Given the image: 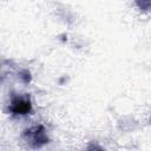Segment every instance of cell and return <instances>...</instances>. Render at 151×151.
Instances as JSON below:
<instances>
[{
	"mask_svg": "<svg viewBox=\"0 0 151 151\" xmlns=\"http://www.w3.org/2000/svg\"><path fill=\"white\" fill-rule=\"evenodd\" d=\"M25 138L32 147H40L48 142V138L45 133V129L41 125L28 129L25 132Z\"/></svg>",
	"mask_w": 151,
	"mask_h": 151,
	"instance_id": "1",
	"label": "cell"
},
{
	"mask_svg": "<svg viewBox=\"0 0 151 151\" xmlns=\"http://www.w3.org/2000/svg\"><path fill=\"white\" fill-rule=\"evenodd\" d=\"M9 110L14 114H27L32 110V105L28 98L26 97H14L11 101Z\"/></svg>",
	"mask_w": 151,
	"mask_h": 151,
	"instance_id": "2",
	"label": "cell"
},
{
	"mask_svg": "<svg viewBox=\"0 0 151 151\" xmlns=\"http://www.w3.org/2000/svg\"><path fill=\"white\" fill-rule=\"evenodd\" d=\"M136 4L142 11H151V0H136Z\"/></svg>",
	"mask_w": 151,
	"mask_h": 151,
	"instance_id": "3",
	"label": "cell"
}]
</instances>
